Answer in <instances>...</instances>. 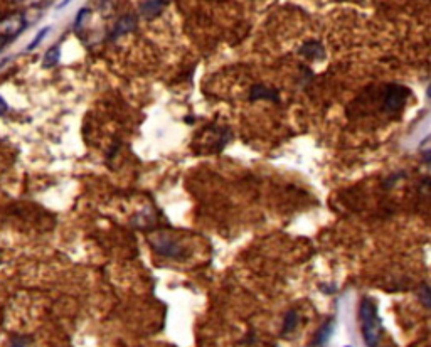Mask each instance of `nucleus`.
<instances>
[{"label": "nucleus", "mask_w": 431, "mask_h": 347, "mask_svg": "<svg viewBox=\"0 0 431 347\" xmlns=\"http://www.w3.org/2000/svg\"><path fill=\"white\" fill-rule=\"evenodd\" d=\"M361 322H362V336L364 341L369 347H375L379 341V334H381V324H379L377 317V307L371 298H364L361 302Z\"/></svg>", "instance_id": "obj_1"}, {"label": "nucleus", "mask_w": 431, "mask_h": 347, "mask_svg": "<svg viewBox=\"0 0 431 347\" xmlns=\"http://www.w3.org/2000/svg\"><path fill=\"white\" fill-rule=\"evenodd\" d=\"M408 89L404 86L399 85H387L382 94V108L386 112H399L404 106L406 96H408Z\"/></svg>", "instance_id": "obj_2"}, {"label": "nucleus", "mask_w": 431, "mask_h": 347, "mask_svg": "<svg viewBox=\"0 0 431 347\" xmlns=\"http://www.w3.org/2000/svg\"><path fill=\"white\" fill-rule=\"evenodd\" d=\"M27 22L24 14H10L7 17L0 19V35L5 39L9 37H15L17 34H21L24 29H26Z\"/></svg>", "instance_id": "obj_3"}, {"label": "nucleus", "mask_w": 431, "mask_h": 347, "mask_svg": "<svg viewBox=\"0 0 431 347\" xmlns=\"http://www.w3.org/2000/svg\"><path fill=\"white\" fill-rule=\"evenodd\" d=\"M152 246L159 255L171 256V258H177V256L182 255L180 244L177 241H173L172 238L164 236V234H159V236H155V238H152Z\"/></svg>", "instance_id": "obj_4"}, {"label": "nucleus", "mask_w": 431, "mask_h": 347, "mask_svg": "<svg viewBox=\"0 0 431 347\" xmlns=\"http://www.w3.org/2000/svg\"><path fill=\"white\" fill-rule=\"evenodd\" d=\"M167 2L165 0H144L140 3V14L145 19H155L164 12Z\"/></svg>", "instance_id": "obj_5"}, {"label": "nucleus", "mask_w": 431, "mask_h": 347, "mask_svg": "<svg viewBox=\"0 0 431 347\" xmlns=\"http://www.w3.org/2000/svg\"><path fill=\"white\" fill-rule=\"evenodd\" d=\"M137 27V19L133 15H123L116 21L113 27V37H121V35L132 32L133 29Z\"/></svg>", "instance_id": "obj_6"}, {"label": "nucleus", "mask_w": 431, "mask_h": 347, "mask_svg": "<svg viewBox=\"0 0 431 347\" xmlns=\"http://www.w3.org/2000/svg\"><path fill=\"white\" fill-rule=\"evenodd\" d=\"M332 332H334V318L327 320L325 324L318 329V332L315 334V339L312 342V347H323L327 344V341L330 339Z\"/></svg>", "instance_id": "obj_7"}, {"label": "nucleus", "mask_w": 431, "mask_h": 347, "mask_svg": "<svg viewBox=\"0 0 431 347\" xmlns=\"http://www.w3.org/2000/svg\"><path fill=\"white\" fill-rule=\"evenodd\" d=\"M300 54L307 58H315V59H322L325 56V51H323V46L317 41H310L305 42L302 47H300Z\"/></svg>", "instance_id": "obj_8"}, {"label": "nucleus", "mask_w": 431, "mask_h": 347, "mask_svg": "<svg viewBox=\"0 0 431 347\" xmlns=\"http://www.w3.org/2000/svg\"><path fill=\"white\" fill-rule=\"evenodd\" d=\"M261 98L276 101L278 100V93L271 88H266L264 85H255L251 89V100H261Z\"/></svg>", "instance_id": "obj_9"}, {"label": "nucleus", "mask_w": 431, "mask_h": 347, "mask_svg": "<svg viewBox=\"0 0 431 347\" xmlns=\"http://www.w3.org/2000/svg\"><path fill=\"white\" fill-rule=\"evenodd\" d=\"M59 59H61V47H59V46H53L51 49L46 51L44 61H42V66H44V68H53V66H56L57 62H59Z\"/></svg>", "instance_id": "obj_10"}, {"label": "nucleus", "mask_w": 431, "mask_h": 347, "mask_svg": "<svg viewBox=\"0 0 431 347\" xmlns=\"http://www.w3.org/2000/svg\"><path fill=\"white\" fill-rule=\"evenodd\" d=\"M296 322H298V315L295 312H288L283 322V334H290L296 327Z\"/></svg>", "instance_id": "obj_11"}, {"label": "nucleus", "mask_w": 431, "mask_h": 347, "mask_svg": "<svg viewBox=\"0 0 431 347\" xmlns=\"http://www.w3.org/2000/svg\"><path fill=\"white\" fill-rule=\"evenodd\" d=\"M418 297H420L423 305L431 309V289L428 285H421L420 287V290H418Z\"/></svg>", "instance_id": "obj_12"}, {"label": "nucleus", "mask_w": 431, "mask_h": 347, "mask_svg": "<svg viewBox=\"0 0 431 347\" xmlns=\"http://www.w3.org/2000/svg\"><path fill=\"white\" fill-rule=\"evenodd\" d=\"M421 155L426 164H431V137H428V139L421 144Z\"/></svg>", "instance_id": "obj_13"}, {"label": "nucleus", "mask_w": 431, "mask_h": 347, "mask_svg": "<svg viewBox=\"0 0 431 347\" xmlns=\"http://www.w3.org/2000/svg\"><path fill=\"white\" fill-rule=\"evenodd\" d=\"M49 32V27H44V29H41V32H39L37 35H35V37L32 39V42H30L29 46H27V49H34V47H37L39 46V42L42 41V39H44V35Z\"/></svg>", "instance_id": "obj_14"}, {"label": "nucleus", "mask_w": 431, "mask_h": 347, "mask_svg": "<svg viewBox=\"0 0 431 347\" xmlns=\"http://www.w3.org/2000/svg\"><path fill=\"white\" fill-rule=\"evenodd\" d=\"M89 14V10L88 9H83V10H80L78 12V17H76V21H74V27H80L81 24H83V21H85L86 19V15Z\"/></svg>", "instance_id": "obj_15"}, {"label": "nucleus", "mask_w": 431, "mask_h": 347, "mask_svg": "<svg viewBox=\"0 0 431 347\" xmlns=\"http://www.w3.org/2000/svg\"><path fill=\"white\" fill-rule=\"evenodd\" d=\"M10 347H30V344L27 339H14Z\"/></svg>", "instance_id": "obj_16"}, {"label": "nucleus", "mask_w": 431, "mask_h": 347, "mask_svg": "<svg viewBox=\"0 0 431 347\" xmlns=\"http://www.w3.org/2000/svg\"><path fill=\"white\" fill-rule=\"evenodd\" d=\"M7 110H9V105H7V101L3 100L2 96H0V115H3V113H7Z\"/></svg>", "instance_id": "obj_17"}, {"label": "nucleus", "mask_w": 431, "mask_h": 347, "mask_svg": "<svg viewBox=\"0 0 431 347\" xmlns=\"http://www.w3.org/2000/svg\"><path fill=\"white\" fill-rule=\"evenodd\" d=\"M69 2H71V0H62V2H61V3H59V7H57V9H64V7H66V5H68V3H69Z\"/></svg>", "instance_id": "obj_18"}, {"label": "nucleus", "mask_w": 431, "mask_h": 347, "mask_svg": "<svg viewBox=\"0 0 431 347\" xmlns=\"http://www.w3.org/2000/svg\"><path fill=\"white\" fill-rule=\"evenodd\" d=\"M3 46H5V37H2V35H0V51L3 49Z\"/></svg>", "instance_id": "obj_19"}, {"label": "nucleus", "mask_w": 431, "mask_h": 347, "mask_svg": "<svg viewBox=\"0 0 431 347\" xmlns=\"http://www.w3.org/2000/svg\"><path fill=\"white\" fill-rule=\"evenodd\" d=\"M428 98L431 100V85H430V88H428Z\"/></svg>", "instance_id": "obj_20"}, {"label": "nucleus", "mask_w": 431, "mask_h": 347, "mask_svg": "<svg viewBox=\"0 0 431 347\" xmlns=\"http://www.w3.org/2000/svg\"><path fill=\"white\" fill-rule=\"evenodd\" d=\"M15 3H21V2H24V0H14Z\"/></svg>", "instance_id": "obj_21"}]
</instances>
